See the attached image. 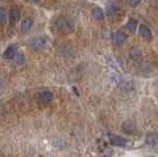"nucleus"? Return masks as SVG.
Returning <instances> with one entry per match:
<instances>
[{"instance_id":"1","label":"nucleus","mask_w":158,"mask_h":157,"mask_svg":"<svg viewBox=\"0 0 158 157\" xmlns=\"http://www.w3.org/2000/svg\"><path fill=\"white\" fill-rule=\"evenodd\" d=\"M53 25L54 27L58 30V31H61V32H70V31H72L73 28V21L71 18H69V17H64V15H61V17H58L57 19L54 20V23H53Z\"/></svg>"},{"instance_id":"2","label":"nucleus","mask_w":158,"mask_h":157,"mask_svg":"<svg viewBox=\"0 0 158 157\" xmlns=\"http://www.w3.org/2000/svg\"><path fill=\"white\" fill-rule=\"evenodd\" d=\"M47 39L45 36H39V37H35L30 41V45L31 47H33L34 50H41L46 46Z\"/></svg>"},{"instance_id":"3","label":"nucleus","mask_w":158,"mask_h":157,"mask_svg":"<svg viewBox=\"0 0 158 157\" xmlns=\"http://www.w3.org/2000/svg\"><path fill=\"white\" fill-rule=\"evenodd\" d=\"M122 130L124 131V132H126V134L133 135L137 131V126H136V124L132 121H125V122L122 123Z\"/></svg>"},{"instance_id":"4","label":"nucleus","mask_w":158,"mask_h":157,"mask_svg":"<svg viewBox=\"0 0 158 157\" xmlns=\"http://www.w3.org/2000/svg\"><path fill=\"white\" fill-rule=\"evenodd\" d=\"M52 99L53 93L51 91H48V90H44V91H40L38 93V100H39L40 103L46 104V103H50Z\"/></svg>"},{"instance_id":"5","label":"nucleus","mask_w":158,"mask_h":157,"mask_svg":"<svg viewBox=\"0 0 158 157\" xmlns=\"http://www.w3.org/2000/svg\"><path fill=\"white\" fill-rule=\"evenodd\" d=\"M110 141L113 145H117V146H125L127 144V139L118 135H111L110 136Z\"/></svg>"},{"instance_id":"6","label":"nucleus","mask_w":158,"mask_h":157,"mask_svg":"<svg viewBox=\"0 0 158 157\" xmlns=\"http://www.w3.org/2000/svg\"><path fill=\"white\" fill-rule=\"evenodd\" d=\"M126 34L123 31H117V32L113 33V36H112V39H113V43L114 44H117V45H120V44H123V43H125L126 41Z\"/></svg>"},{"instance_id":"7","label":"nucleus","mask_w":158,"mask_h":157,"mask_svg":"<svg viewBox=\"0 0 158 157\" xmlns=\"http://www.w3.org/2000/svg\"><path fill=\"white\" fill-rule=\"evenodd\" d=\"M139 34H140V37L142 38H144L146 40H150L152 38V33H151V30L149 28V27L146 26V25H139Z\"/></svg>"},{"instance_id":"8","label":"nucleus","mask_w":158,"mask_h":157,"mask_svg":"<svg viewBox=\"0 0 158 157\" xmlns=\"http://www.w3.org/2000/svg\"><path fill=\"white\" fill-rule=\"evenodd\" d=\"M17 50H18V47H17V45H15V44H13V45H10L6 49V51L4 52V57H5L6 59H14V57L18 54Z\"/></svg>"},{"instance_id":"9","label":"nucleus","mask_w":158,"mask_h":157,"mask_svg":"<svg viewBox=\"0 0 158 157\" xmlns=\"http://www.w3.org/2000/svg\"><path fill=\"white\" fill-rule=\"evenodd\" d=\"M8 17H10V20H11V23L14 24V23H17L18 20L20 19V11L18 7H12L11 8V11H10V13H8Z\"/></svg>"},{"instance_id":"10","label":"nucleus","mask_w":158,"mask_h":157,"mask_svg":"<svg viewBox=\"0 0 158 157\" xmlns=\"http://www.w3.org/2000/svg\"><path fill=\"white\" fill-rule=\"evenodd\" d=\"M145 142L146 144H149V145H157L158 143V135L156 132H150V134H148L146 135V137H145Z\"/></svg>"},{"instance_id":"11","label":"nucleus","mask_w":158,"mask_h":157,"mask_svg":"<svg viewBox=\"0 0 158 157\" xmlns=\"http://www.w3.org/2000/svg\"><path fill=\"white\" fill-rule=\"evenodd\" d=\"M33 25V18L32 17H25L21 20V28L24 31H28Z\"/></svg>"},{"instance_id":"12","label":"nucleus","mask_w":158,"mask_h":157,"mask_svg":"<svg viewBox=\"0 0 158 157\" xmlns=\"http://www.w3.org/2000/svg\"><path fill=\"white\" fill-rule=\"evenodd\" d=\"M92 15L94 19L102 20L104 18V12H103V10H102L100 7H94L92 11Z\"/></svg>"},{"instance_id":"13","label":"nucleus","mask_w":158,"mask_h":157,"mask_svg":"<svg viewBox=\"0 0 158 157\" xmlns=\"http://www.w3.org/2000/svg\"><path fill=\"white\" fill-rule=\"evenodd\" d=\"M120 87H122L124 91H131L132 89H133V83H132L131 80L126 79V80H123V82L120 83Z\"/></svg>"},{"instance_id":"14","label":"nucleus","mask_w":158,"mask_h":157,"mask_svg":"<svg viewBox=\"0 0 158 157\" xmlns=\"http://www.w3.org/2000/svg\"><path fill=\"white\" fill-rule=\"evenodd\" d=\"M118 6L114 4V2H110V4H107V13L109 15H113V14H116L118 12Z\"/></svg>"},{"instance_id":"15","label":"nucleus","mask_w":158,"mask_h":157,"mask_svg":"<svg viewBox=\"0 0 158 157\" xmlns=\"http://www.w3.org/2000/svg\"><path fill=\"white\" fill-rule=\"evenodd\" d=\"M52 144L57 148V149H63V148L65 146V142H64V139H61V138H59V137L53 138Z\"/></svg>"},{"instance_id":"16","label":"nucleus","mask_w":158,"mask_h":157,"mask_svg":"<svg viewBox=\"0 0 158 157\" xmlns=\"http://www.w3.org/2000/svg\"><path fill=\"white\" fill-rule=\"evenodd\" d=\"M130 56H131L132 59L139 58L140 57V50H139V47H137V46L132 47L131 50H130Z\"/></svg>"},{"instance_id":"17","label":"nucleus","mask_w":158,"mask_h":157,"mask_svg":"<svg viewBox=\"0 0 158 157\" xmlns=\"http://www.w3.org/2000/svg\"><path fill=\"white\" fill-rule=\"evenodd\" d=\"M126 28L129 31H135L137 28V21L135 19H129V21L126 23Z\"/></svg>"},{"instance_id":"18","label":"nucleus","mask_w":158,"mask_h":157,"mask_svg":"<svg viewBox=\"0 0 158 157\" xmlns=\"http://www.w3.org/2000/svg\"><path fill=\"white\" fill-rule=\"evenodd\" d=\"M7 20V12L4 7H0V23L5 24Z\"/></svg>"},{"instance_id":"19","label":"nucleus","mask_w":158,"mask_h":157,"mask_svg":"<svg viewBox=\"0 0 158 157\" xmlns=\"http://www.w3.org/2000/svg\"><path fill=\"white\" fill-rule=\"evenodd\" d=\"M15 63H18V64H21V63H24V60H25V56L23 54V53H18L13 59Z\"/></svg>"},{"instance_id":"20","label":"nucleus","mask_w":158,"mask_h":157,"mask_svg":"<svg viewBox=\"0 0 158 157\" xmlns=\"http://www.w3.org/2000/svg\"><path fill=\"white\" fill-rule=\"evenodd\" d=\"M129 4H130V5H133V6H135V5H138L139 1H136V2H129Z\"/></svg>"}]
</instances>
